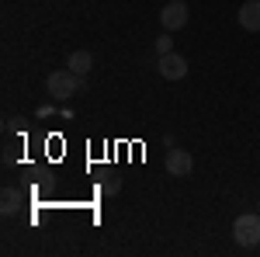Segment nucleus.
I'll return each instance as SVG.
<instances>
[{"label":"nucleus","instance_id":"nucleus-4","mask_svg":"<svg viewBox=\"0 0 260 257\" xmlns=\"http://www.w3.org/2000/svg\"><path fill=\"white\" fill-rule=\"evenodd\" d=\"M163 167H167L170 178H187V174L194 170V157H191L187 150H170L167 160H163Z\"/></svg>","mask_w":260,"mask_h":257},{"label":"nucleus","instance_id":"nucleus-10","mask_svg":"<svg viewBox=\"0 0 260 257\" xmlns=\"http://www.w3.org/2000/svg\"><path fill=\"white\" fill-rule=\"evenodd\" d=\"M156 52H174V39H170V32H167V35H160V39H156Z\"/></svg>","mask_w":260,"mask_h":257},{"label":"nucleus","instance_id":"nucleus-6","mask_svg":"<svg viewBox=\"0 0 260 257\" xmlns=\"http://www.w3.org/2000/svg\"><path fill=\"white\" fill-rule=\"evenodd\" d=\"M243 32H260V0H246L240 7V14H236Z\"/></svg>","mask_w":260,"mask_h":257},{"label":"nucleus","instance_id":"nucleus-8","mask_svg":"<svg viewBox=\"0 0 260 257\" xmlns=\"http://www.w3.org/2000/svg\"><path fill=\"white\" fill-rule=\"evenodd\" d=\"M0 212H4V216H18L21 212V191L18 188H4V195H0Z\"/></svg>","mask_w":260,"mask_h":257},{"label":"nucleus","instance_id":"nucleus-3","mask_svg":"<svg viewBox=\"0 0 260 257\" xmlns=\"http://www.w3.org/2000/svg\"><path fill=\"white\" fill-rule=\"evenodd\" d=\"M187 18H191V11H187V4H184V0H170V4L160 11L163 32H177V28H184V24H187Z\"/></svg>","mask_w":260,"mask_h":257},{"label":"nucleus","instance_id":"nucleus-11","mask_svg":"<svg viewBox=\"0 0 260 257\" xmlns=\"http://www.w3.org/2000/svg\"><path fill=\"white\" fill-rule=\"evenodd\" d=\"M257 212H260V209H257Z\"/></svg>","mask_w":260,"mask_h":257},{"label":"nucleus","instance_id":"nucleus-5","mask_svg":"<svg viewBox=\"0 0 260 257\" xmlns=\"http://www.w3.org/2000/svg\"><path fill=\"white\" fill-rule=\"evenodd\" d=\"M160 77L163 80H184L187 77V60L180 52H163L160 56Z\"/></svg>","mask_w":260,"mask_h":257},{"label":"nucleus","instance_id":"nucleus-2","mask_svg":"<svg viewBox=\"0 0 260 257\" xmlns=\"http://www.w3.org/2000/svg\"><path fill=\"white\" fill-rule=\"evenodd\" d=\"M233 240L240 247H257L260 243V212H243L233 222Z\"/></svg>","mask_w":260,"mask_h":257},{"label":"nucleus","instance_id":"nucleus-7","mask_svg":"<svg viewBox=\"0 0 260 257\" xmlns=\"http://www.w3.org/2000/svg\"><path fill=\"white\" fill-rule=\"evenodd\" d=\"M66 66H70L77 77H87V73H90V66H94V56H90L87 49H77V52L66 60Z\"/></svg>","mask_w":260,"mask_h":257},{"label":"nucleus","instance_id":"nucleus-1","mask_svg":"<svg viewBox=\"0 0 260 257\" xmlns=\"http://www.w3.org/2000/svg\"><path fill=\"white\" fill-rule=\"evenodd\" d=\"M83 87H87V80L77 77L70 66H66V70H56V73H49V80H45L49 98H56V101H70L77 91H83Z\"/></svg>","mask_w":260,"mask_h":257},{"label":"nucleus","instance_id":"nucleus-9","mask_svg":"<svg viewBox=\"0 0 260 257\" xmlns=\"http://www.w3.org/2000/svg\"><path fill=\"white\" fill-rule=\"evenodd\" d=\"M101 191H104V195H118L121 191V178L118 174H108V178L101 181Z\"/></svg>","mask_w":260,"mask_h":257}]
</instances>
